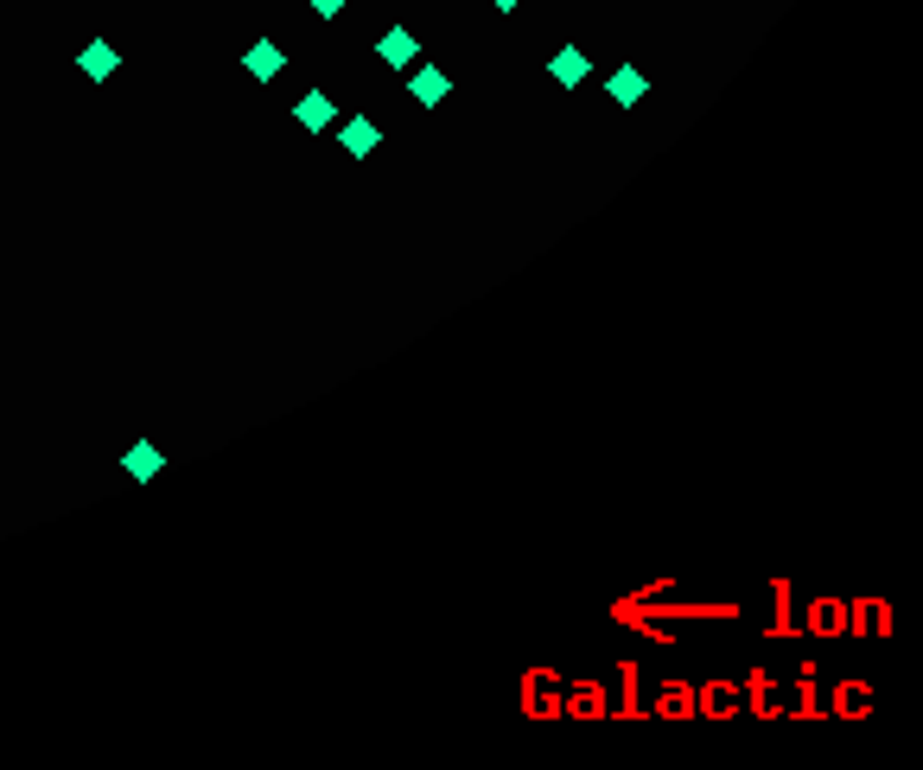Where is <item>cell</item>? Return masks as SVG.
<instances>
[{
  "instance_id": "ba28073f",
  "label": "cell",
  "mask_w": 923,
  "mask_h": 770,
  "mask_svg": "<svg viewBox=\"0 0 923 770\" xmlns=\"http://www.w3.org/2000/svg\"><path fill=\"white\" fill-rule=\"evenodd\" d=\"M76 71H83V76H96V83H109V76L121 71V51H115L109 38H90V45L76 51Z\"/></svg>"
},
{
  "instance_id": "8992f818",
  "label": "cell",
  "mask_w": 923,
  "mask_h": 770,
  "mask_svg": "<svg viewBox=\"0 0 923 770\" xmlns=\"http://www.w3.org/2000/svg\"><path fill=\"white\" fill-rule=\"evenodd\" d=\"M242 71L256 76V83H274V76L287 71V51H281V38H256V45L242 51Z\"/></svg>"
},
{
  "instance_id": "277c9868",
  "label": "cell",
  "mask_w": 923,
  "mask_h": 770,
  "mask_svg": "<svg viewBox=\"0 0 923 770\" xmlns=\"http://www.w3.org/2000/svg\"><path fill=\"white\" fill-rule=\"evenodd\" d=\"M332 134H338V147L351 153V159H369V153L382 147V128H376L369 115H351V121H332Z\"/></svg>"
},
{
  "instance_id": "6da1fadb",
  "label": "cell",
  "mask_w": 923,
  "mask_h": 770,
  "mask_svg": "<svg viewBox=\"0 0 923 770\" xmlns=\"http://www.w3.org/2000/svg\"><path fill=\"white\" fill-rule=\"evenodd\" d=\"M402 76H407V96H414V109H440L446 96H452V76H446L440 64H427V58H421L414 71H402Z\"/></svg>"
},
{
  "instance_id": "30bf717a",
  "label": "cell",
  "mask_w": 923,
  "mask_h": 770,
  "mask_svg": "<svg viewBox=\"0 0 923 770\" xmlns=\"http://www.w3.org/2000/svg\"><path fill=\"white\" fill-rule=\"evenodd\" d=\"M306 13H312V20H338V13H344V0H306Z\"/></svg>"
},
{
  "instance_id": "9c48e42d",
  "label": "cell",
  "mask_w": 923,
  "mask_h": 770,
  "mask_svg": "<svg viewBox=\"0 0 923 770\" xmlns=\"http://www.w3.org/2000/svg\"><path fill=\"white\" fill-rule=\"evenodd\" d=\"M121 472L134 477V484H147V477H159V472H166V452H159L153 440L128 446V452H121Z\"/></svg>"
},
{
  "instance_id": "52a82bcc",
  "label": "cell",
  "mask_w": 923,
  "mask_h": 770,
  "mask_svg": "<svg viewBox=\"0 0 923 770\" xmlns=\"http://www.w3.org/2000/svg\"><path fill=\"white\" fill-rule=\"evenodd\" d=\"M605 96H612L618 109H643V96H650V76L637 71V64H618V71L605 76Z\"/></svg>"
},
{
  "instance_id": "7a4b0ae2",
  "label": "cell",
  "mask_w": 923,
  "mask_h": 770,
  "mask_svg": "<svg viewBox=\"0 0 923 770\" xmlns=\"http://www.w3.org/2000/svg\"><path fill=\"white\" fill-rule=\"evenodd\" d=\"M294 121H299V134H332V121H338L332 90H306L294 103Z\"/></svg>"
},
{
  "instance_id": "8fae6325",
  "label": "cell",
  "mask_w": 923,
  "mask_h": 770,
  "mask_svg": "<svg viewBox=\"0 0 923 770\" xmlns=\"http://www.w3.org/2000/svg\"><path fill=\"white\" fill-rule=\"evenodd\" d=\"M484 7H497V13H517L522 0H484Z\"/></svg>"
},
{
  "instance_id": "5b68a950",
  "label": "cell",
  "mask_w": 923,
  "mask_h": 770,
  "mask_svg": "<svg viewBox=\"0 0 923 770\" xmlns=\"http://www.w3.org/2000/svg\"><path fill=\"white\" fill-rule=\"evenodd\" d=\"M548 76L560 83V90H580V83L592 76V58L580 51V45H554V51H548Z\"/></svg>"
},
{
  "instance_id": "3957f363",
  "label": "cell",
  "mask_w": 923,
  "mask_h": 770,
  "mask_svg": "<svg viewBox=\"0 0 923 770\" xmlns=\"http://www.w3.org/2000/svg\"><path fill=\"white\" fill-rule=\"evenodd\" d=\"M376 58H382L389 71H414V64H421V33H407V26H389V33L376 38Z\"/></svg>"
}]
</instances>
